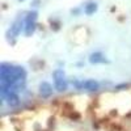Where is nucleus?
<instances>
[{"mask_svg":"<svg viewBox=\"0 0 131 131\" xmlns=\"http://www.w3.org/2000/svg\"><path fill=\"white\" fill-rule=\"evenodd\" d=\"M52 78H54V84H55V88L59 92H64L67 89V81L64 78V72L63 70H55L52 72Z\"/></svg>","mask_w":131,"mask_h":131,"instance_id":"obj_1","label":"nucleus"},{"mask_svg":"<svg viewBox=\"0 0 131 131\" xmlns=\"http://www.w3.org/2000/svg\"><path fill=\"white\" fill-rule=\"evenodd\" d=\"M36 24H37V12H29L25 20V34L30 37L36 30Z\"/></svg>","mask_w":131,"mask_h":131,"instance_id":"obj_2","label":"nucleus"},{"mask_svg":"<svg viewBox=\"0 0 131 131\" xmlns=\"http://www.w3.org/2000/svg\"><path fill=\"white\" fill-rule=\"evenodd\" d=\"M73 84L78 89H86V91H91V92L98 89V83L94 81V80H86V81H81V83L75 81Z\"/></svg>","mask_w":131,"mask_h":131,"instance_id":"obj_3","label":"nucleus"},{"mask_svg":"<svg viewBox=\"0 0 131 131\" xmlns=\"http://www.w3.org/2000/svg\"><path fill=\"white\" fill-rule=\"evenodd\" d=\"M21 28H23V21H21L20 18H17L15 23L12 24V26H10L9 31H8V38H16L18 34H20V31H21Z\"/></svg>","mask_w":131,"mask_h":131,"instance_id":"obj_4","label":"nucleus"},{"mask_svg":"<svg viewBox=\"0 0 131 131\" xmlns=\"http://www.w3.org/2000/svg\"><path fill=\"white\" fill-rule=\"evenodd\" d=\"M39 93H41L42 97H45V98L50 97V96L52 94V88H51V85H50L49 83H46V81H43V83L39 85Z\"/></svg>","mask_w":131,"mask_h":131,"instance_id":"obj_5","label":"nucleus"},{"mask_svg":"<svg viewBox=\"0 0 131 131\" xmlns=\"http://www.w3.org/2000/svg\"><path fill=\"white\" fill-rule=\"evenodd\" d=\"M3 98H5L7 102H8V105H10V106H17V105L20 104L18 96H17V93H15V92H10V93L5 94Z\"/></svg>","mask_w":131,"mask_h":131,"instance_id":"obj_6","label":"nucleus"},{"mask_svg":"<svg viewBox=\"0 0 131 131\" xmlns=\"http://www.w3.org/2000/svg\"><path fill=\"white\" fill-rule=\"evenodd\" d=\"M89 62L91 63H105L106 62V59H105V57L102 55L101 52H94V54H92L91 55V58H89Z\"/></svg>","mask_w":131,"mask_h":131,"instance_id":"obj_7","label":"nucleus"},{"mask_svg":"<svg viewBox=\"0 0 131 131\" xmlns=\"http://www.w3.org/2000/svg\"><path fill=\"white\" fill-rule=\"evenodd\" d=\"M97 10V4L96 3H89L88 5L85 7V10L84 12L86 13V15H92V13H94Z\"/></svg>","mask_w":131,"mask_h":131,"instance_id":"obj_8","label":"nucleus"},{"mask_svg":"<svg viewBox=\"0 0 131 131\" xmlns=\"http://www.w3.org/2000/svg\"><path fill=\"white\" fill-rule=\"evenodd\" d=\"M20 2H24V0H20Z\"/></svg>","mask_w":131,"mask_h":131,"instance_id":"obj_9","label":"nucleus"}]
</instances>
